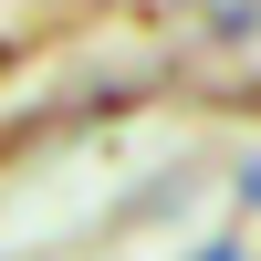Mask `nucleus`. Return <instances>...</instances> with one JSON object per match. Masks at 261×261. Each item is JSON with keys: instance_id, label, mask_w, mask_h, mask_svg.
Listing matches in <instances>:
<instances>
[{"instance_id": "1", "label": "nucleus", "mask_w": 261, "mask_h": 261, "mask_svg": "<svg viewBox=\"0 0 261 261\" xmlns=\"http://www.w3.org/2000/svg\"><path fill=\"white\" fill-rule=\"evenodd\" d=\"M241 188H251V199H261V178H241Z\"/></svg>"}]
</instances>
